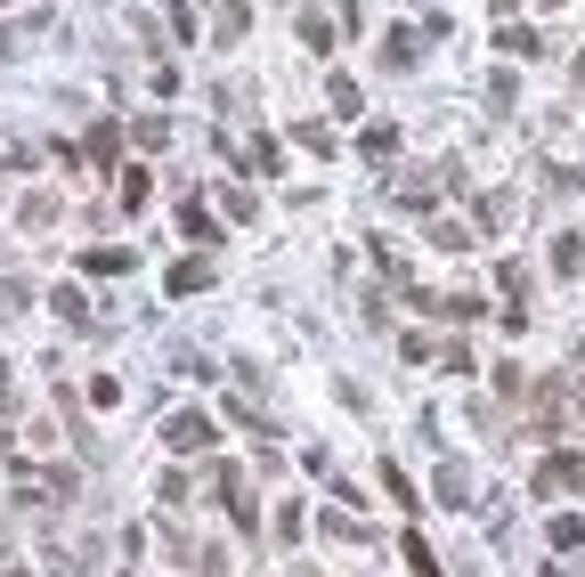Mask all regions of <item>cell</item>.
I'll list each match as a JSON object with an SVG mask.
<instances>
[{
  "mask_svg": "<svg viewBox=\"0 0 585 577\" xmlns=\"http://www.w3.org/2000/svg\"><path fill=\"white\" fill-rule=\"evenodd\" d=\"M399 553H407V569H415V577H439V562H431V545H423V537H415V529H407V537H399Z\"/></svg>",
  "mask_w": 585,
  "mask_h": 577,
  "instance_id": "cell-11",
  "label": "cell"
},
{
  "mask_svg": "<svg viewBox=\"0 0 585 577\" xmlns=\"http://www.w3.org/2000/svg\"><path fill=\"white\" fill-rule=\"evenodd\" d=\"M415 57H423V33H390L383 41V74H407Z\"/></svg>",
  "mask_w": 585,
  "mask_h": 577,
  "instance_id": "cell-5",
  "label": "cell"
},
{
  "mask_svg": "<svg viewBox=\"0 0 585 577\" xmlns=\"http://www.w3.org/2000/svg\"><path fill=\"white\" fill-rule=\"evenodd\" d=\"M179 229H187V236H196V244H212V236H220V220H212V212H203V203H179Z\"/></svg>",
  "mask_w": 585,
  "mask_h": 577,
  "instance_id": "cell-10",
  "label": "cell"
},
{
  "mask_svg": "<svg viewBox=\"0 0 585 577\" xmlns=\"http://www.w3.org/2000/svg\"><path fill=\"white\" fill-rule=\"evenodd\" d=\"M358 155H366V163H390V155H399V122H366V131H358Z\"/></svg>",
  "mask_w": 585,
  "mask_h": 577,
  "instance_id": "cell-4",
  "label": "cell"
},
{
  "mask_svg": "<svg viewBox=\"0 0 585 577\" xmlns=\"http://www.w3.org/2000/svg\"><path fill=\"white\" fill-rule=\"evenodd\" d=\"M0 407H9V366H0Z\"/></svg>",
  "mask_w": 585,
  "mask_h": 577,
  "instance_id": "cell-21",
  "label": "cell"
},
{
  "mask_svg": "<svg viewBox=\"0 0 585 577\" xmlns=\"http://www.w3.org/2000/svg\"><path fill=\"white\" fill-rule=\"evenodd\" d=\"M163 440H172L179 456H196V447H212V415H196V407H187V415L163 423Z\"/></svg>",
  "mask_w": 585,
  "mask_h": 577,
  "instance_id": "cell-3",
  "label": "cell"
},
{
  "mask_svg": "<svg viewBox=\"0 0 585 577\" xmlns=\"http://www.w3.org/2000/svg\"><path fill=\"white\" fill-rule=\"evenodd\" d=\"M553 277H585V236H553Z\"/></svg>",
  "mask_w": 585,
  "mask_h": 577,
  "instance_id": "cell-6",
  "label": "cell"
},
{
  "mask_svg": "<svg viewBox=\"0 0 585 577\" xmlns=\"http://www.w3.org/2000/svg\"><path fill=\"white\" fill-rule=\"evenodd\" d=\"M16 220H25V229H49V220H57V196H25V212H16Z\"/></svg>",
  "mask_w": 585,
  "mask_h": 577,
  "instance_id": "cell-16",
  "label": "cell"
},
{
  "mask_svg": "<svg viewBox=\"0 0 585 577\" xmlns=\"http://www.w3.org/2000/svg\"><path fill=\"white\" fill-rule=\"evenodd\" d=\"M529 488H537L545 504H553V497H585V456H570V447H553V456L537 464V480H529Z\"/></svg>",
  "mask_w": 585,
  "mask_h": 577,
  "instance_id": "cell-1",
  "label": "cell"
},
{
  "mask_svg": "<svg viewBox=\"0 0 585 577\" xmlns=\"http://www.w3.org/2000/svg\"><path fill=\"white\" fill-rule=\"evenodd\" d=\"M301 41H309V49H333V25H325V16H309V9H301Z\"/></svg>",
  "mask_w": 585,
  "mask_h": 577,
  "instance_id": "cell-19",
  "label": "cell"
},
{
  "mask_svg": "<svg viewBox=\"0 0 585 577\" xmlns=\"http://www.w3.org/2000/svg\"><path fill=\"white\" fill-rule=\"evenodd\" d=\"M553 545H561V553L585 545V521H577V512H553Z\"/></svg>",
  "mask_w": 585,
  "mask_h": 577,
  "instance_id": "cell-14",
  "label": "cell"
},
{
  "mask_svg": "<svg viewBox=\"0 0 585 577\" xmlns=\"http://www.w3.org/2000/svg\"><path fill=\"white\" fill-rule=\"evenodd\" d=\"M431 488H439V504H464V497H472V471H464V464H439Z\"/></svg>",
  "mask_w": 585,
  "mask_h": 577,
  "instance_id": "cell-8",
  "label": "cell"
},
{
  "mask_svg": "<svg viewBox=\"0 0 585 577\" xmlns=\"http://www.w3.org/2000/svg\"><path fill=\"white\" fill-rule=\"evenodd\" d=\"M496 41H505V49H512V57H537V33H529V25H505V33H496Z\"/></svg>",
  "mask_w": 585,
  "mask_h": 577,
  "instance_id": "cell-20",
  "label": "cell"
},
{
  "mask_svg": "<svg viewBox=\"0 0 585 577\" xmlns=\"http://www.w3.org/2000/svg\"><path fill=\"white\" fill-rule=\"evenodd\" d=\"M292 138H301L309 155H333V131H325V122H301V131H292Z\"/></svg>",
  "mask_w": 585,
  "mask_h": 577,
  "instance_id": "cell-17",
  "label": "cell"
},
{
  "mask_svg": "<svg viewBox=\"0 0 585 577\" xmlns=\"http://www.w3.org/2000/svg\"><path fill=\"white\" fill-rule=\"evenodd\" d=\"M49 309H57V318H66V325H81V318H90V301H81L74 285H57V293H49Z\"/></svg>",
  "mask_w": 585,
  "mask_h": 577,
  "instance_id": "cell-13",
  "label": "cell"
},
{
  "mask_svg": "<svg viewBox=\"0 0 585 577\" xmlns=\"http://www.w3.org/2000/svg\"><path fill=\"white\" fill-rule=\"evenodd\" d=\"M431 244H448V253H455V244H472V229H464V220H431Z\"/></svg>",
  "mask_w": 585,
  "mask_h": 577,
  "instance_id": "cell-18",
  "label": "cell"
},
{
  "mask_svg": "<svg viewBox=\"0 0 585 577\" xmlns=\"http://www.w3.org/2000/svg\"><path fill=\"white\" fill-rule=\"evenodd\" d=\"M318 529H325V537H333V545H366V537H374V529L358 521V512H325V521H318Z\"/></svg>",
  "mask_w": 585,
  "mask_h": 577,
  "instance_id": "cell-7",
  "label": "cell"
},
{
  "mask_svg": "<svg viewBox=\"0 0 585 577\" xmlns=\"http://www.w3.org/2000/svg\"><path fill=\"white\" fill-rule=\"evenodd\" d=\"M244 25H253V16H244V0H220V41H244Z\"/></svg>",
  "mask_w": 585,
  "mask_h": 577,
  "instance_id": "cell-15",
  "label": "cell"
},
{
  "mask_svg": "<svg viewBox=\"0 0 585 577\" xmlns=\"http://www.w3.org/2000/svg\"><path fill=\"white\" fill-rule=\"evenodd\" d=\"M570 415H577V375H545V382H537V407H529V423H537V431H561Z\"/></svg>",
  "mask_w": 585,
  "mask_h": 577,
  "instance_id": "cell-2",
  "label": "cell"
},
{
  "mask_svg": "<svg viewBox=\"0 0 585 577\" xmlns=\"http://www.w3.org/2000/svg\"><path fill=\"white\" fill-rule=\"evenodd\" d=\"M203 285H212V260H179V269H172V293H203Z\"/></svg>",
  "mask_w": 585,
  "mask_h": 577,
  "instance_id": "cell-9",
  "label": "cell"
},
{
  "mask_svg": "<svg viewBox=\"0 0 585 577\" xmlns=\"http://www.w3.org/2000/svg\"><path fill=\"white\" fill-rule=\"evenodd\" d=\"M81 269L90 277H122V269H139V260L131 253H81Z\"/></svg>",
  "mask_w": 585,
  "mask_h": 577,
  "instance_id": "cell-12",
  "label": "cell"
}]
</instances>
